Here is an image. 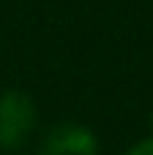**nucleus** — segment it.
I'll use <instances>...</instances> for the list:
<instances>
[{
    "instance_id": "2",
    "label": "nucleus",
    "mask_w": 153,
    "mask_h": 155,
    "mask_svg": "<svg viewBox=\"0 0 153 155\" xmlns=\"http://www.w3.org/2000/svg\"><path fill=\"white\" fill-rule=\"evenodd\" d=\"M38 155H99V139L88 125L60 123L47 131Z\"/></svg>"
},
{
    "instance_id": "1",
    "label": "nucleus",
    "mask_w": 153,
    "mask_h": 155,
    "mask_svg": "<svg viewBox=\"0 0 153 155\" xmlns=\"http://www.w3.org/2000/svg\"><path fill=\"white\" fill-rule=\"evenodd\" d=\"M36 128V104L22 90L0 93V150H19Z\"/></svg>"
},
{
    "instance_id": "3",
    "label": "nucleus",
    "mask_w": 153,
    "mask_h": 155,
    "mask_svg": "<svg viewBox=\"0 0 153 155\" xmlns=\"http://www.w3.org/2000/svg\"><path fill=\"white\" fill-rule=\"evenodd\" d=\"M126 155H153V139H148V142H140V144H134L131 150Z\"/></svg>"
}]
</instances>
